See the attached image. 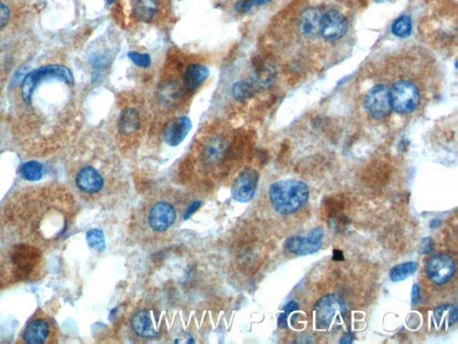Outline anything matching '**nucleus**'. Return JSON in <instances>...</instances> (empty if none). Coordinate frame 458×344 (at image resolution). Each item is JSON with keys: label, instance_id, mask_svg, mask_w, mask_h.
<instances>
[{"label": "nucleus", "instance_id": "obj_39", "mask_svg": "<svg viewBox=\"0 0 458 344\" xmlns=\"http://www.w3.org/2000/svg\"><path fill=\"white\" fill-rule=\"evenodd\" d=\"M108 1L109 3H113V2H114V1H115V0H108Z\"/></svg>", "mask_w": 458, "mask_h": 344}, {"label": "nucleus", "instance_id": "obj_7", "mask_svg": "<svg viewBox=\"0 0 458 344\" xmlns=\"http://www.w3.org/2000/svg\"><path fill=\"white\" fill-rule=\"evenodd\" d=\"M392 110L398 114L413 112L420 103V92L414 84L407 80L398 81L390 89Z\"/></svg>", "mask_w": 458, "mask_h": 344}, {"label": "nucleus", "instance_id": "obj_36", "mask_svg": "<svg viewBox=\"0 0 458 344\" xmlns=\"http://www.w3.org/2000/svg\"><path fill=\"white\" fill-rule=\"evenodd\" d=\"M354 337H352L351 333L343 336V338L340 340V343H351L353 342Z\"/></svg>", "mask_w": 458, "mask_h": 344}, {"label": "nucleus", "instance_id": "obj_16", "mask_svg": "<svg viewBox=\"0 0 458 344\" xmlns=\"http://www.w3.org/2000/svg\"><path fill=\"white\" fill-rule=\"evenodd\" d=\"M158 9V0H132V15L139 22H151L157 16Z\"/></svg>", "mask_w": 458, "mask_h": 344}, {"label": "nucleus", "instance_id": "obj_34", "mask_svg": "<svg viewBox=\"0 0 458 344\" xmlns=\"http://www.w3.org/2000/svg\"><path fill=\"white\" fill-rule=\"evenodd\" d=\"M411 298L412 305H413V307L417 306V305L419 303V301H420L421 300L420 288H419L417 284H414L413 289H412Z\"/></svg>", "mask_w": 458, "mask_h": 344}, {"label": "nucleus", "instance_id": "obj_25", "mask_svg": "<svg viewBox=\"0 0 458 344\" xmlns=\"http://www.w3.org/2000/svg\"><path fill=\"white\" fill-rule=\"evenodd\" d=\"M20 174L26 181H37L44 176V167L36 161H28L21 166Z\"/></svg>", "mask_w": 458, "mask_h": 344}, {"label": "nucleus", "instance_id": "obj_19", "mask_svg": "<svg viewBox=\"0 0 458 344\" xmlns=\"http://www.w3.org/2000/svg\"><path fill=\"white\" fill-rule=\"evenodd\" d=\"M132 328L137 335L143 338H154L157 335L149 311L147 310L138 311L133 315Z\"/></svg>", "mask_w": 458, "mask_h": 344}, {"label": "nucleus", "instance_id": "obj_15", "mask_svg": "<svg viewBox=\"0 0 458 344\" xmlns=\"http://www.w3.org/2000/svg\"><path fill=\"white\" fill-rule=\"evenodd\" d=\"M191 119L185 116L172 119L165 128L163 136L166 143L171 146L180 145L191 131Z\"/></svg>", "mask_w": 458, "mask_h": 344}, {"label": "nucleus", "instance_id": "obj_17", "mask_svg": "<svg viewBox=\"0 0 458 344\" xmlns=\"http://www.w3.org/2000/svg\"><path fill=\"white\" fill-rule=\"evenodd\" d=\"M322 15L323 13L318 9L310 8L305 10L299 21L301 33L306 37H312L319 34Z\"/></svg>", "mask_w": 458, "mask_h": 344}, {"label": "nucleus", "instance_id": "obj_23", "mask_svg": "<svg viewBox=\"0 0 458 344\" xmlns=\"http://www.w3.org/2000/svg\"><path fill=\"white\" fill-rule=\"evenodd\" d=\"M227 143L220 138H213L204 149V159L209 163H218L223 156Z\"/></svg>", "mask_w": 458, "mask_h": 344}, {"label": "nucleus", "instance_id": "obj_40", "mask_svg": "<svg viewBox=\"0 0 458 344\" xmlns=\"http://www.w3.org/2000/svg\"><path fill=\"white\" fill-rule=\"evenodd\" d=\"M375 1L382 2V1H384V0H375Z\"/></svg>", "mask_w": 458, "mask_h": 344}, {"label": "nucleus", "instance_id": "obj_5", "mask_svg": "<svg viewBox=\"0 0 458 344\" xmlns=\"http://www.w3.org/2000/svg\"><path fill=\"white\" fill-rule=\"evenodd\" d=\"M58 328L48 315L39 310L33 315L23 330L22 343L28 344H51L58 342Z\"/></svg>", "mask_w": 458, "mask_h": 344}, {"label": "nucleus", "instance_id": "obj_37", "mask_svg": "<svg viewBox=\"0 0 458 344\" xmlns=\"http://www.w3.org/2000/svg\"><path fill=\"white\" fill-rule=\"evenodd\" d=\"M334 260H338V258H340V260H343L344 256L343 254H342V252L340 251H334V256H333Z\"/></svg>", "mask_w": 458, "mask_h": 344}, {"label": "nucleus", "instance_id": "obj_24", "mask_svg": "<svg viewBox=\"0 0 458 344\" xmlns=\"http://www.w3.org/2000/svg\"><path fill=\"white\" fill-rule=\"evenodd\" d=\"M418 268V263H403V264L397 265L390 270V278L395 283L401 282L417 272Z\"/></svg>", "mask_w": 458, "mask_h": 344}, {"label": "nucleus", "instance_id": "obj_4", "mask_svg": "<svg viewBox=\"0 0 458 344\" xmlns=\"http://www.w3.org/2000/svg\"><path fill=\"white\" fill-rule=\"evenodd\" d=\"M316 328L330 330L336 325H342L346 318V305L337 295L329 294L320 298L313 308Z\"/></svg>", "mask_w": 458, "mask_h": 344}, {"label": "nucleus", "instance_id": "obj_26", "mask_svg": "<svg viewBox=\"0 0 458 344\" xmlns=\"http://www.w3.org/2000/svg\"><path fill=\"white\" fill-rule=\"evenodd\" d=\"M255 92V86L250 81H238L232 88V93L235 100L243 101L249 99Z\"/></svg>", "mask_w": 458, "mask_h": 344}, {"label": "nucleus", "instance_id": "obj_6", "mask_svg": "<svg viewBox=\"0 0 458 344\" xmlns=\"http://www.w3.org/2000/svg\"><path fill=\"white\" fill-rule=\"evenodd\" d=\"M45 79H56L66 82L70 86L73 84V76L70 69L64 66L49 65L34 70L24 79L22 86V96L26 103H31L34 90Z\"/></svg>", "mask_w": 458, "mask_h": 344}, {"label": "nucleus", "instance_id": "obj_8", "mask_svg": "<svg viewBox=\"0 0 458 344\" xmlns=\"http://www.w3.org/2000/svg\"><path fill=\"white\" fill-rule=\"evenodd\" d=\"M456 273V264L451 256L436 255L429 259L425 265V275L429 280L443 285L449 283Z\"/></svg>", "mask_w": 458, "mask_h": 344}, {"label": "nucleus", "instance_id": "obj_21", "mask_svg": "<svg viewBox=\"0 0 458 344\" xmlns=\"http://www.w3.org/2000/svg\"><path fill=\"white\" fill-rule=\"evenodd\" d=\"M458 319L457 308L453 305H442L434 311V320L437 328L444 330L457 324Z\"/></svg>", "mask_w": 458, "mask_h": 344}, {"label": "nucleus", "instance_id": "obj_9", "mask_svg": "<svg viewBox=\"0 0 458 344\" xmlns=\"http://www.w3.org/2000/svg\"><path fill=\"white\" fill-rule=\"evenodd\" d=\"M365 108L372 118L377 119L386 118L392 111L390 89L383 84L372 87L365 97Z\"/></svg>", "mask_w": 458, "mask_h": 344}, {"label": "nucleus", "instance_id": "obj_2", "mask_svg": "<svg viewBox=\"0 0 458 344\" xmlns=\"http://www.w3.org/2000/svg\"><path fill=\"white\" fill-rule=\"evenodd\" d=\"M44 251L16 242L0 254V290L40 278L44 272Z\"/></svg>", "mask_w": 458, "mask_h": 344}, {"label": "nucleus", "instance_id": "obj_30", "mask_svg": "<svg viewBox=\"0 0 458 344\" xmlns=\"http://www.w3.org/2000/svg\"><path fill=\"white\" fill-rule=\"evenodd\" d=\"M298 308V304L295 301L292 300L288 303L287 306L284 308V311L278 317V326L281 328H287V319L290 318V315L297 311Z\"/></svg>", "mask_w": 458, "mask_h": 344}, {"label": "nucleus", "instance_id": "obj_28", "mask_svg": "<svg viewBox=\"0 0 458 344\" xmlns=\"http://www.w3.org/2000/svg\"><path fill=\"white\" fill-rule=\"evenodd\" d=\"M88 244L94 251L102 252L105 251L106 243L103 231L98 229H93L88 231L86 235Z\"/></svg>", "mask_w": 458, "mask_h": 344}, {"label": "nucleus", "instance_id": "obj_22", "mask_svg": "<svg viewBox=\"0 0 458 344\" xmlns=\"http://www.w3.org/2000/svg\"><path fill=\"white\" fill-rule=\"evenodd\" d=\"M158 96L162 104L166 106H173L181 96L180 84L177 81H167L158 88Z\"/></svg>", "mask_w": 458, "mask_h": 344}, {"label": "nucleus", "instance_id": "obj_31", "mask_svg": "<svg viewBox=\"0 0 458 344\" xmlns=\"http://www.w3.org/2000/svg\"><path fill=\"white\" fill-rule=\"evenodd\" d=\"M270 1H273V0H244V1L239 3L238 9L243 12H246L250 9H252L253 6H263Z\"/></svg>", "mask_w": 458, "mask_h": 344}, {"label": "nucleus", "instance_id": "obj_14", "mask_svg": "<svg viewBox=\"0 0 458 344\" xmlns=\"http://www.w3.org/2000/svg\"><path fill=\"white\" fill-rule=\"evenodd\" d=\"M75 183L84 194H97L104 187V180L100 172L90 165L80 168L77 172Z\"/></svg>", "mask_w": 458, "mask_h": 344}, {"label": "nucleus", "instance_id": "obj_12", "mask_svg": "<svg viewBox=\"0 0 458 344\" xmlns=\"http://www.w3.org/2000/svg\"><path fill=\"white\" fill-rule=\"evenodd\" d=\"M347 29L348 22L343 14L336 10L323 14L320 34L326 40H338L346 34Z\"/></svg>", "mask_w": 458, "mask_h": 344}, {"label": "nucleus", "instance_id": "obj_33", "mask_svg": "<svg viewBox=\"0 0 458 344\" xmlns=\"http://www.w3.org/2000/svg\"><path fill=\"white\" fill-rule=\"evenodd\" d=\"M10 17V12L8 6L0 3V29L8 24Z\"/></svg>", "mask_w": 458, "mask_h": 344}, {"label": "nucleus", "instance_id": "obj_1", "mask_svg": "<svg viewBox=\"0 0 458 344\" xmlns=\"http://www.w3.org/2000/svg\"><path fill=\"white\" fill-rule=\"evenodd\" d=\"M71 213V196L49 186L13 194L2 207L0 221L15 241L44 249L64 236Z\"/></svg>", "mask_w": 458, "mask_h": 344}, {"label": "nucleus", "instance_id": "obj_11", "mask_svg": "<svg viewBox=\"0 0 458 344\" xmlns=\"http://www.w3.org/2000/svg\"><path fill=\"white\" fill-rule=\"evenodd\" d=\"M259 173L255 168H245L239 173L232 185V196L240 203L251 201L258 186Z\"/></svg>", "mask_w": 458, "mask_h": 344}, {"label": "nucleus", "instance_id": "obj_20", "mask_svg": "<svg viewBox=\"0 0 458 344\" xmlns=\"http://www.w3.org/2000/svg\"><path fill=\"white\" fill-rule=\"evenodd\" d=\"M141 125V119L138 111L133 108H126L123 111L118 119V131L122 135H131L138 131Z\"/></svg>", "mask_w": 458, "mask_h": 344}, {"label": "nucleus", "instance_id": "obj_35", "mask_svg": "<svg viewBox=\"0 0 458 344\" xmlns=\"http://www.w3.org/2000/svg\"><path fill=\"white\" fill-rule=\"evenodd\" d=\"M200 206H202V202L200 201L193 202L192 205L188 207V210H186L184 219L188 220V218H190V217L192 216V214L195 213L196 211L199 209V207Z\"/></svg>", "mask_w": 458, "mask_h": 344}, {"label": "nucleus", "instance_id": "obj_10", "mask_svg": "<svg viewBox=\"0 0 458 344\" xmlns=\"http://www.w3.org/2000/svg\"><path fill=\"white\" fill-rule=\"evenodd\" d=\"M324 231L322 228H315L306 237H290L285 241V248L291 254L308 256L315 254L322 248Z\"/></svg>", "mask_w": 458, "mask_h": 344}, {"label": "nucleus", "instance_id": "obj_18", "mask_svg": "<svg viewBox=\"0 0 458 344\" xmlns=\"http://www.w3.org/2000/svg\"><path fill=\"white\" fill-rule=\"evenodd\" d=\"M210 76V70L202 64H192L186 68L184 73V84L186 88L195 90L205 82Z\"/></svg>", "mask_w": 458, "mask_h": 344}, {"label": "nucleus", "instance_id": "obj_3", "mask_svg": "<svg viewBox=\"0 0 458 344\" xmlns=\"http://www.w3.org/2000/svg\"><path fill=\"white\" fill-rule=\"evenodd\" d=\"M270 199L276 212L287 216L297 212L307 203L309 188L305 182L297 180L275 182L270 188Z\"/></svg>", "mask_w": 458, "mask_h": 344}, {"label": "nucleus", "instance_id": "obj_27", "mask_svg": "<svg viewBox=\"0 0 458 344\" xmlns=\"http://www.w3.org/2000/svg\"><path fill=\"white\" fill-rule=\"evenodd\" d=\"M392 33L397 37L406 38L412 33V21L409 16H403L395 21Z\"/></svg>", "mask_w": 458, "mask_h": 344}, {"label": "nucleus", "instance_id": "obj_13", "mask_svg": "<svg viewBox=\"0 0 458 344\" xmlns=\"http://www.w3.org/2000/svg\"><path fill=\"white\" fill-rule=\"evenodd\" d=\"M177 220V212L174 206L168 202H158L151 209L148 222L155 231H165L169 229Z\"/></svg>", "mask_w": 458, "mask_h": 344}, {"label": "nucleus", "instance_id": "obj_38", "mask_svg": "<svg viewBox=\"0 0 458 344\" xmlns=\"http://www.w3.org/2000/svg\"><path fill=\"white\" fill-rule=\"evenodd\" d=\"M440 224H442V221L439 219L432 220L431 223V228H432V229H436V228H438Z\"/></svg>", "mask_w": 458, "mask_h": 344}, {"label": "nucleus", "instance_id": "obj_29", "mask_svg": "<svg viewBox=\"0 0 458 344\" xmlns=\"http://www.w3.org/2000/svg\"><path fill=\"white\" fill-rule=\"evenodd\" d=\"M128 58L133 64L139 66V68L147 69L149 68L151 64V59L149 54H139V52L137 51H130Z\"/></svg>", "mask_w": 458, "mask_h": 344}, {"label": "nucleus", "instance_id": "obj_32", "mask_svg": "<svg viewBox=\"0 0 458 344\" xmlns=\"http://www.w3.org/2000/svg\"><path fill=\"white\" fill-rule=\"evenodd\" d=\"M433 251H434V243H433L432 238H424L422 241L419 251L421 254H431Z\"/></svg>", "mask_w": 458, "mask_h": 344}]
</instances>
